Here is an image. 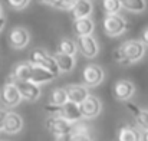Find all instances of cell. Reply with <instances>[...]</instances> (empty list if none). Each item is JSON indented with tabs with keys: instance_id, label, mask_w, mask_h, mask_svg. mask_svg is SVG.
I'll use <instances>...</instances> for the list:
<instances>
[{
	"instance_id": "cell-1",
	"label": "cell",
	"mask_w": 148,
	"mask_h": 141,
	"mask_svg": "<svg viewBox=\"0 0 148 141\" xmlns=\"http://www.w3.org/2000/svg\"><path fill=\"white\" fill-rule=\"evenodd\" d=\"M29 63L33 65V66H40L46 71L52 72L55 76L59 74V69L56 66V62L53 59V56L49 55L46 50L43 49H33L30 53H29Z\"/></svg>"
},
{
	"instance_id": "cell-2",
	"label": "cell",
	"mask_w": 148,
	"mask_h": 141,
	"mask_svg": "<svg viewBox=\"0 0 148 141\" xmlns=\"http://www.w3.org/2000/svg\"><path fill=\"white\" fill-rule=\"evenodd\" d=\"M102 26H103V32H105L108 36H112V38L122 35V33L130 28L128 22H127L122 16H119V14L105 16Z\"/></svg>"
},
{
	"instance_id": "cell-3",
	"label": "cell",
	"mask_w": 148,
	"mask_h": 141,
	"mask_svg": "<svg viewBox=\"0 0 148 141\" xmlns=\"http://www.w3.org/2000/svg\"><path fill=\"white\" fill-rule=\"evenodd\" d=\"M121 49L124 52V56H125L128 65L140 61L144 56V53H145V46L141 43V41H135V39L124 42L121 45Z\"/></svg>"
},
{
	"instance_id": "cell-4",
	"label": "cell",
	"mask_w": 148,
	"mask_h": 141,
	"mask_svg": "<svg viewBox=\"0 0 148 141\" xmlns=\"http://www.w3.org/2000/svg\"><path fill=\"white\" fill-rule=\"evenodd\" d=\"M103 76H105L103 69L97 63H89L82 71V79H84V84H85L86 88L98 87L99 84L103 81Z\"/></svg>"
},
{
	"instance_id": "cell-5",
	"label": "cell",
	"mask_w": 148,
	"mask_h": 141,
	"mask_svg": "<svg viewBox=\"0 0 148 141\" xmlns=\"http://www.w3.org/2000/svg\"><path fill=\"white\" fill-rule=\"evenodd\" d=\"M0 101L3 102V105L6 108H14L22 102V96L19 94L16 85L12 81H7L3 85L1 92H0Z\"/></svg>"
},
{
	"instance_id": "cell-6",
	"label": "cell",
	"mask_w": 148,
	"mask_h": 141,
	"mask_svg": "<svg viewBox=\"0 0 148 141\" xmlns=\"http://www.w3.org/2000/svg\"><path fill=\"white\" fill-rule=\"evenodd\" d=\"M9 45L13 49H23L29 45L30 41V33L26 28L16 26L9 32Z\"/></svg>"
},
{
	"instance_id": "cell-7",
	"label": "cell",
	"mask_w": 148,
	"mask_h": 141,
	"mask_svg": "<svg viewBox=\"0 0 148 141\" xmlns=\"http://www.w3.org/2000/svg\"><path fill=\"white\" fill-rule=\"evenodd\" d=\"M76 43V49L81 55H84L85 58H95L99 52V46L98 42L94 36H84V38H78L75 41Z\"/></svg>"
},
{
	"instance_id": "cell-8",
	"label": "cell",
	"mask_w": 148,
	"mask_h": 141,
	"mask_svg": "<svg viewBox=\"0 0 148 141\" xmlns=\"http://www.w3.org/2000/svg\"><path fill=\"white\" fill-rule=\"evenodd\" d=\"M79 108H81L82 118H88V120H91V118H95V117H98L99 114H101L102 104H101V101H99L98 96L89 94L88 96H86V99L79 105Z\"/></svg>"
},
{
	"instance_id": "cell-9",
	"label": "cell",
	"mask_w": 148,
	"mask_h": 141,
	"mask_svg": "<svg viewBox=\"0 0 148 141\" xmlns=\"http://www.w3.org/2000/svg\"><path fill=\"white\" fill-rule=\"evenodd\" d=\"M19 94L22 96V99H26V101H38L39 96H40V88L35 84H32L30 81H12Z\"/></svg>"
},
{
	"instance_id": "cell-10",
	"label": "cell",
	"mask_w": 148,
	"mask_h": 141,
	"mask_svg": "<svg viewBox=\"0 0 148 141\" xmlns=\"http://www.w3.org/2000/svg\"><path fill=\"white\" fill-rule=\"evenodd\" d=\"M45 125H46V130L55 137L71 134V130H72V124L62 120V118H59V117H49L46 120Z\"/></svg>"
},
{
	"instance_id": "cell-11",
	"label": "cell",
	"mask_w": 148,
	"mask_h": 141,
	"mask_svg": "<svg viewBox=\"0 0 148 141\" xmlns=\"http://www.w3.org/2000/svg\"><path fill=\"white\" fill-rule=\"evenodd\" d=\"M112 92H114V96L118 101H128L135 92V87L128 79H119L114 84Z\"/></svg>"
},
{
	"instance_id": "cell-12",
	"label": "cell",
	"mask_w": 148,
	"mask_h": 141,
	"mask_svg": "<svg viewBox=\"0 0 148 141\" xmlns=\"http://www.w3.org/2000/svg\"><path fill=\"white\" fill-rule=\"evenodd\" d=\"M92 9H94L92 1H88V0H75L73 6L69 10V13H71V17L73 20H79V19L89 17L91 13H92Z\"/></svg>"
},
{
	"instance_id": "cell-13",
	"label": "cell",
	"mask_w": 148,
	"mask_h": 141,
	"mask_svg": "<svg viewBox=\"0 0 148 141\" xmlns=\"http://www.w3.org/2000/svg\"><path fill=\"white\" fill-rule=\"evenodd\" d=\"M65 89H66V94H68V101L73 102L76 105H81L86 99V96L89 95V89L85 85H81V84L68 85Z\"/></svg>"
},
{
	"instance_id": "cell-14",
	"label": "cell",
	"mask_w": 148,
	"mask_h": 141,
	"mask_svg": "<svg viewBox=\"0 0 148 141\" xmlns=\"http://www.w3.org/2000/svg\"><path fill=\"white\" fill-rule=\"evenodd\" d=\"M95 29V23L91 17H85V19H79V20H73V32L78 38H84V36H92V32Z\"/></svg>"
},
{
	"instance_id": "cell-15",
	"label": "cell",
	"mask_w": 148,
	"mask_h": 141,
	"mask_svg": "<svg viewBox=\"0 0 148 141\" xmlns=\"http://www.w3.org/2000/svg\"><path fill=\"white\" fill-rule=\"evenodd\" d=\"M23 128V120L16 112H7V117L4 120L3 131L6 134H17Z\"/></svg>"
},
{
	"instance_id": "cell-16",
	"label": "cell",
	"mask_w": 148,
	"mask_h": 141,
	"mask_svg": "<svg viewBox=\"0 0 148 141\" xmlns=\"http://www.w3.org/2000/svg\"><path fill=\"white\" fill-rule=\"evenodd\" d=\"M30 74H32V65L29 62H19L14 65L10 81H30Z\"/></svg>"
},
{
	"instance_id": "cell-17",
	"label": "cell",
	"mask_w": 148,
	"mask_h": 141,
	"mask_svg": "<svg viewBox=\"0 0 148 141\" xmlns=\"http://www.w3.org/2000/svg\"><path fill=\"white\" fill-rule=\"evenodd\" d=\"M53 79H55V75L52 72L40 68V66H33L32 65V74H30V82L32 84L39 87L42 84H48Z\"/></svg>"
},
{
	"instance_id": "cell-18",
	"label": "cell",
	"mask_w": 148,
	"mask_h": 141,
	"mask_svg": "<svg viewBox=\"0 0 148 141\" xmlns=\"http://www.w3.org/2000/svg\"><path fill=\"white\" fill-rule=\"evenodd\" d=\"M125 105H127L128 111L134 115V118H135L138 127H140L143 131L148 130V111L141 109L138 105H135V104H132V102H127Z\"/></svg>"
},
{
	"instance_id": "cell-19",
	"label": "cell",
	"mask_w": 148,
	"mask_h": 141,
	"mask_svg": "<svg viewBox=\"0 0 148 141\" xmlns=\"http://www.w3.org/2000/svg\"><path fill=\"white\" fill-rule=\"evenodd\" d=\"M53 59L56 62V66H58L59 72H63V74L71 72L75 68V63H76L75 56H68V55H62V53H58V52L55 53Z\"/></svg>"
},
{
	"instance_id": "cell-20",
	"label": "cell",
	"mask_w": 148,
	"mask_h": 141,
	"mask_svg": "<svg viewBox=\"0 0 148 141\" xmlns=\"http://www.w3.org/2000/svg\"><path fill=\"white\" fill-rule=\"evenodd\" d=\"M118 141H141V131L132 125H122L118 130Z\"/></svg>"
},
{
	"instance_id": "cell-21",
	"label": "cell",
	"mask_w": 148,
	"mask_h": 141,
	"mask_svg": "<svg viewBox=\"0 0 148 141\" xmlns=\"http://www.w3.org/2000/svg\"><path fill=\"white\" fill-rule=\"evenodd\" d=\"M76 52H78V49H76V43H75L73 39L63 38V39L59 41V43H58V53L68 55V56H75Z\"/></svg>"
},
{
	"instance_id": "cell-22",
	"label": "cell",
	"mask_w": 148,
	"mask_h": 141,
	"mask_svg": "<svg viewBox=\"0 0 148 141\" xmlns=\"http://www.w3.org/2000/svg\"><path fill=\"white\" fill-rule=\"evenodd\" d=\"M68 102V94L65 88H55L50 94L49 104L50 105H56V107H62L63 104Z\"/></svg>"
},
{
	"instance_id": "cell-23",
	"label": "cell",
	"mask_w": 148,
	"mask_h": 141,
	"mask_svg": "<svg viewBox=\"0 0 148 141\" xmlns=\"http://www.w3.org/2000/svg\"><path fill=\"white\" fill-rule=\"evenodd\" d=\"M122 7L127 9L128 12H134V13H141L147 9V1L145 0H124L122 1Z\"/></svg>"
},
{
	"instance_id": "cell-24",
	"label": "cell",
	"mask_w": 148,
	"mask_h": 141,
	"mask_svg": "<svg viewBox=\"0 0 148 141\" xmlns=\"http://www.w3.org/2000/svg\"><path fill=\"white\" fill-rule=\"evenodd\" d=\"M102 7H103L106 16L119 14V12L122 9V1H119V0H105L102 3Z\"/></svg>"
},
{
	"instance_id": "cell-25",
	"label": "cell",
	"mask_w": 148,
	"mask_h": 141,
	"mask_svg": "<svg viewBox=\"0 0 148 141\" xmlns=\"http://www.w3.org/2000/svg\"><path fill=\"white\" fill-rule=\"evenodd\" d=\"M42 3L49 4V6L55 7V9H59V10H71V7L73 6L75 1H72V0H53V1L46 0V1H42Z\"/></svg>"
},
{
	"instance_id": "cell-26",
	"label": "cell",
	"mask_w": 148,
	"mask_h": 141,
	"mask_svg": "<svg viewBox=\"0 0 148 141\" xmlns=\"http://www.w3.org/2000/svg\"><path fill=\"white\" fill-rule=\"evenodd\" d=\"M88 134H89V127L85 122L79 121V122L72 124V130H71V135L72 137L73 135H88Z\"/></svg>"
},
{
	"instance_id": "cell-27",
	"label": "cell",
	"mask_w": 148,
	"mask_h": 141,
	"mask_svg": "<svg viewBox=\"0 0 148 141\" xmlns=\"http://www.w3.org/2000/svg\"><path fill=\"white\" fill-rule=\"evenodd\" d=\"M112 59H114L115 62H118V63L128 65V62H127V59H125V56H124V52H122L121 46L115 47V49L112 50Z\"/></svg>"
},
{
	"instance_id": "cell-28",
	"label": "cell",
	"mask_w": 148,
	"mask_h": 141,
	"mask_svg": "<svg viewBox=\"0 0 148 141\" xmlns=\"http://www.w3.org/2000/svg\"><path fill=\"white\" fill-rule=\"evenodd\" d=\"M9 4L13 9H16V10H22V9H25V7L29 6V1L27 0H10Z\"/></svg>"
},
{
	"instance_id": "cell-29",
	"label": "cell",
	"mask_w": 148,
	"mask_h": 141,
	"mask_svg": "<svg viewBox=\"0 0 148 141\" xmlns=\"http://www.w3.org/2000/svg\"><path fill=\"white\" fill-rule=\"evenodd\" d=\"M7 112L9 111H6V109H0V131L3 130V125H4V120H6V117H7Z\"/></svg>"
},
{
	"instance_id": "cell-30",
	"label": "cell",
	"mask_w": 148,
	"mask_h": 141,
	"mask_svg": "<svg viewBox=\"0 0 148 141\" xmlns=\"http://www.w3.org/2000/svg\"><path fill=\"white\" fill-rule=\"evenodd\" d=\"M141 43L144 46H148V28H145L141 33Z\"/></svg>"
},
{
	"instance_id": "cell-31",
	"label": "cell",
	"mask_w": 148,
	"mask_h": 141,
	"mask_svg": "<svg viewBox=\"0 0 148 141\" xmlns=\"http://www.w3.org/2000/svg\"><path fill=\"white\" fill-rule=\"evenodd\" d=\"M71 141H92V140H91V137L88 134V135H73Z\"/></svg>"
},
{
	"instance_id": "cell-32",
	"label": "cell",
	"mask_w": 148,
	"mask_h": 141,
	"mask_svg": "<svg viewBox=\"0 0 148 141\" xmlns=\"http://www.w3.org/2000/svg\"><path fill=\"white\" fill-rule=\"evenodd\" d=\"M71 140H72V135H71V134H65V135L55 137V141H71Z\"/></svg>"
},
{
	"instance_id": "cell-33",
	"label": "cell",
	"mask_w": 148,
	"mask_h": 141,
	"mask_svg": "<svg viewBox=\"0 0 148 141\" xmlns=\"http://www.w3.org/2000/svg\"><path fill=\"white\" fill-rule=\"evenodd\" d=\"M141 141H148V130L141 131Z\"/></svg>"
},
{
	"instance_id": "cell-34",
	"label": "cell",
	"mask_w": 148,
	"mask_h": 141,
	"mask_svg": "<svg viewBox=\"0 0 148 141\" xmlns=\"http://www.w3.org/2000/svg\"><path fill=\"white\" fill-rule=\"evenodd\" d=\"M4 26H6V19H4V16H1V17H0V32L3 30Z\"/></svg>"
},
{
	"instance_id": "cell-35",
	"label": "cell",
	"mask_w": 148,
	"mask_h": 141,
	"mask_svg": "<svg viewBox=\"0 0 148 141\" xmlns=\"http://www.w3.org/2000/svg\"><path fill=\"white\" fill-rule=\"evenodd\" d=\"M3 16V7H1V4H0V17Z\"/></svg>"
}]
</instances>
